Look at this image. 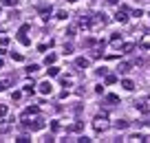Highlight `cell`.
<instances>
[{
    "label": "cell",
    "instance_id": "obj_1",
    "mask_svg": "<svg viewBox=\"0 0 150 143\" xmlns=\"http://www.w3.org/2000/svg\"><path fill=\"white\" fill-rule=\"evenodd\" d=\"M22 125H24L27 130H31V132H40V130L47 128V119H44V117H38V115H35V119H33V121H24Z\"/></svg>",
    "mask_w": 150,
    "mask_h": 143
},
{
    "label": "cell",
    "instance_id": "obj_2",
    "mask_svg": "<svg viewBox=\"0 0 150 143\" xmlns=\"http://www.w3.org/2000/svg\"><path fill=\"white\" fill-rule=\"evenodd\" d=\"M93 128H95V132H104V130L108 128V117L106 115H97L93 119Z\"/></svg>",
    "mask_w": 150,
    "mask_h": 143
},
{
    "label": "cell",
    "instance_id": "obj_3",
    "mask_svg": "<svg viewBox=\"0 0 150 143\" xmlns=\"http://www.w3.org/2000/svg\"><path fill=\"white\" fill-rule=\"evenodd\" d=\"M38 92H40V95H51V92H53V84L49 82V79L40 82V84H38Z\"/></svg>",
    "mask_w": 150,
    "mask_h": 143
},
{
    "label": "cell",
    "instance_id": "obj_4",
    "mask_svg": "<svg viewBox=\"0 0 150 143\" xmlns=\"http://www.w3.org/2000/svg\"><path fill=\"white\" fill-rule=\"evenodd\" d=\"M104 24H106V18H104V13H95V15H91V29L104 27Z\"/></svg>",
    "mask_w": 150,
    "mask_h": 143
},
{
    "label": "cell",
    "instance_id": "obj_5",
    "mask_svg": "<svg viewBox=\"0 0 150 143\" xmlns=\"http://www.w3.org/2000/svg\"><path fill=\"white\" fill-rule=\"evenodd\" d=\"M115 20H117V22H128V7H119L117 9V13H115Z\"/></svg>",
    "mask_w": 150,
    "mask_h": 143
},
{
    "label": "cell",
    "instance_id": "obj_6",
    "mask_svg": "<svg viewBox=\"0 0 150 143\" xmlns=\"http://www.w3.org/2000/svg\"><path fill=\"white\" fill-rule=\"evenodd\" d=\"M38 112H40V108H38V106H29V108H24V110H22V117H24V119H27V117H35Z\"/></svg>",
    "mask_w": 150,
    "mask_h": 143
},
{
    "label": "cell",
    "instance_id": "obj_7",
    "mask_svg": "<svg viewBox=\"0 0 150 143\" xmlns=\"http://www.w3.org/2000/svg\"><path fill=\"white\" fill-rule=\"evenodd\" d=\"M38 11L42 13V20H44V22H47V20L51 18V11H53V9H51V5H49V7H47V5H42V7H40V9H38Z\"/></svg>",
    "mask_w": 150,
    "mask_h": 143
},
{
    "label": "cell",
    "instance_id": "obj_8",
    "mask_svg": "<svg viewBox=\"0 0 150 143\" xmlns=\"http://www.w3.org/2000/svg\"><path fill=\"white\" fill-rule=\"evenodd\" d=\"M130 68H132V64H130V62H119V66H117V73H119V75H126Z\"/></svg>",
    "mask_w": 150,
    "mask_h": 143
},
{
    "label": "cell",
    "instance_id": "obj_9",
    "mask_svg": "<svg viewBox=\"0 0 150 143\" xmlns=\"http://www.w3.org/2000/svg\"><path fill=\"white\" fill-rule=\"evenodd\" d=\"M84 130V123L82 121H75V123H71L69 128H66V132H82Z\"/></svg>",
    "mask_w": 150,
    "mask_h": 143
},
{
    "label": "cell",
    "instance_id": "obj_10",
    "mask_svg": "<svg viewBox=\"0 0 150 143\" xmlns=\"http://www.w3.org/2000/svg\"><path fill=\"white\" fill-rule=\"evenodd\" d=\"M80 29H84V31H91V15H84V18H80Z\"/></svg>",
    "mask_w": 150,
    "mask_h": 143
},
{
    "label": "cell",
    "instance_id": "obj_11",
    "mask_svg": "<svg viewBox=\"0 0 150 143\" xmlns=\"http://www.w3.org/2000/svg\"><path fill=\"white\" fill-rule=\"evenodd\" d=\"M122 86H124V90H135V82L132 79H122Z\"/></svg>",
    "mask_w": 150,
    "mask_h": 143
},
{
    "label": "cell",
    "instance_id": "obj_12",
    "mask_svg": "<svg viewBox=\"0 0 150 143\" xmlns=\"http://www.w3.org/2000/svg\"><path fill=\"white\" fill-rule=\"evenodd\" d=\"M128 125H130V121H126V119H119V121H115V128H117V130H126Z\"/></svg>",
    "mask_w": 150,
    "mask_h": 143
},
{
    "label": "cell",
    "instance_id": "obj_13",
    "mask_svg": "<svg viewBox=\"0 0 150 143\" xmlns=\"http://www.w3.org/2000/svg\"><path fill=\"white\" fill-rule=\"evenodd\" d=\"M18 42H20V44H24V46L31 44V40L27 37V33H20V31H18Z\"/></svg>",
    "mask_w": 150,
    "mask_h": 143
},
{
    "label": "cell",
    "instance_id": "obj_14",
    "mask_svg": "<svg viewBox=\"0 0 150 143\" xmlns=\"http://www.w3.org/2000/svg\"><path fill=\"white\" fill-rule=\"evenodd\" d=\"M75 66H77V68H86V66H88V60H86V57H77V60H75Z\"/></svg>",
    "mask_w": 150,
    "mask_h": 143
},
{
    "label": "cell",
    "instance_id": "obj_15",
    "mask_svg": "<svg viewBox=\"0 0 150 143\" xmlns=\"http://www.w3.org/2000/svg\"><path fill=\"white\" fill-rule=\"evenodd\" d=\"M55 60H57V55H55V53H49V55L44 57V64H47V66H51V64H55Z\"/></svg>",
    "mask_w": 150,
    "mask_h": 143
},
{
    "label": "cell",
    "instance_id": "obj_16",
    "mask_svg": "<svg viewBox=\"0 0 150 143\" xmlns=\"http://www.w3.org/2000/svg\"><path fill=\"white\" fill-rule=\"evenodd\" d=\"M62 86L71 88V86H73V77H71V75H64V77H62Z\"/></svg>",
    "mask_w": 150,
    "mask_h": 143
},
{
    "label": "cell",
    "instance_id": "obj_17",
    "mask_svg": "<svg viewBox=\"0 0 150 143\" xmlns=\"http://www.w3.org/2000/svg\"><path fill=\"white\" fill-rule=\"evenodd\" d=\"M38 70H40V64H31V66H27V75H35Z\"/></svg>",
    "mask_w": 150,
    "mask_h": 143
},
{
    "label": "cell",
    "instance_id": "obj_18",
    "mask_svg": "<svg viewBox=\"0 0 150 143\" xmlns=\"http://www.w3.org/2000/svg\"><path fill=\"white\" fill-rule=\"evenodd\" d=\"M130 51H135V44H132V42H128V44L122 46V53H130Z\"/></svg>",
    "mask_w": 150,
    "mask_h": 143
},
{
    "label": "cell",
    "instance_id": "obj_19",
    "mask_svg": "<svg viewBox=\"0 0 150 143\" xmlns=\"http://www.w3.org/2000/svg\"><path fill=\"white\" fill-rule=\"evenodd\" d=\"M106 84H108V86H110V84H117V75L108 73V75H106Z\"/></svg>",
    "mask_w": 150,
    "mask_h": 143
},
{
    "label": "cell",
    "instance_id": "obj_20",
    "mask_svg": "<svg viewBox=\"0 0 150 143\" xmlns=\"http://www.w3.org/2000/svg\"><path fill=\"white\" fill-rule=\"evenodd\" d=\"M135 108H137V110H141V112H148V104H146V101H139V104H135Z\"/></svg>",
    "mask_w": 150,
    "mask_h": 143
},
{
    "label": "cell",
    "instance_id": "obj_21",
    "mask_svg": "<svg viewBox=\"0 0 150 143\" xmlns=\"http://www.w3.org/2000/svg\"><path fill=\"white\" fill-rule=\"evenodd\" d=\"M130 141H139V143H144V141H148V139H146L144 134H132V137H130Z\"/></svg>",
    "mask_w": 150,
    "mask_h": 143
},
{
    "label": "cell",
    "instance_id": "obj_22",
    "mask_svg": "<svg viewBox=\"0 0 150 143\" xmlns=\"http://www.w3.org/2000/svg\"><path fill=\"white\" fill-rule=\"evenodd\" d=\"M55 75H60V68L51 64V68H49V77H55Z\"/></svg>",
    "mask_w": 150,
    "mask_h": 143
},
{
    "label": "cell",
    "instance_id": "obj_23",
    "mask_svg": "<svg viewBox=\"0 0 150 143\" xmlns=\"http://www.w3.org/2000/svg\"><path fill=\"white\" fill-rule=\"evenodd\" d=\"M55 18H57V20H66V18H69V13H66L64 9H60V11L55 13Z\"/></svg>",
    "mask_w": 150,
    "mask_h": 143
},
{
    "label": "cell",
    "instance_id": "obj_24",
    "mask_svg": "<svg viewBox=\"0 0 150 143\" xmlns=\"http://www.w3.org/2000/svg\"><path fill=\"white\" fill-rule=\"evenodd\" d=\"M110 42H112V44L122 42V33H112V35H110Z\"/></svg>",
    "mask_w": 150,
    "mask_h": 143
},
{
    "label": "cell",
    "instance_id": "obj_25",
    "mask_svg": "<svg viewBox=\"0 0 150 143\" xmlns=\"http://www.w3.org/2000/svg\"><path fill=\"white\" fill-rule=\"evenodd\" d=\"M5 7H18V0H2Z\"/></svg>",
    "mask_w": 150,
    "mask_h": 143
},
{
    "label": "cell",
    "instance_id": "obj_26",
    "mask_svg": "<svg viewBox=\"0 0 150 143\" xmlns=\"http://www.w3.org/2000/svg\"><path fill=\"white\" fill-rule=\"evenodd\" d=\"M0 46H2V49H7V46H9V37H7V35L0 37Z\"/></svg>",
    "mask_w": 150,
    "mask_h": 143
},
{
    "label": "cell",
    "instance_id": "obj_27",
    "mask_svg": "<svg viewBox=\"0 0 150 143\" xmlns=\"http://www.w3.org/2000/svg\"><path fill=\"white\" fill-rule=\"evenodd\" d=\"M11 60H13V62H22L24 57L20 55V53H13V51H11Z\"/></svg>",
    "mask_w": 150,
    "mask_h": 143
},
{
    "label": "cell",
    "instance_id": "obj_28",
    "mask_svg": "<svg viewBox=\"0 0 150 143\" xmlns=\"http://www.w3.org/2000/svg\"><path fill=\"white\" fill-rule=\"evenodd\" d=\"M33 86H35L33 82H31V84H24V88H22V90H24V92H33Z\"/></svg>",
    "mask_w": 150,
    "mask_h": 143
},
{
    "label": "cell",
    "instance_id": "obj_29",
    "mask_svg": "<svg viewBox=\"0 0 150 143\" xmlns=\"http://www.w3.org/2000/svg\"><path fill=\"white\" fill-rule=\"evenodd\" d=\"M29 141H31V139H29V137H24V134H22V137H18V139H16V143H29Z\"/></svg>",
    "mask_w": 150,
    "mask_h": 143
},
{
    "label": "cell",
    "instance_id": "obj_30",
    "mask_svg": "<svg viewBox=\"0 0 150 143\" xmlns=\"http://www.w3.org/2000/svg\"><path fill=\"white\" fill-rule=\"evenodd\" d=\"M7 112H9V108H7V106H5V104H0V117H5V115H7Z\"/></svg>",
    "mask_w": 150,
    "mask_h": 143
},
{
    "label": "cell",
    "instance_id": "obj_31",
    "mask_svg": "<svg viewBox=\"0 0 150 143\" xmlns=\"http://www.w3.org/2000/svg\"><path fill=\"white\" fill-rule=\"evenodd\" d=\"M20 97H22V92H20V90H16V92H11V99H13V101H18V99Z\"/></svg>",
    "mask_w": 150,
    "mask_h": 143
},
{
    "label": "cell",
    "instance_id": "obj_32",
    "mask_svg": "<svg viewBox=\"0 0 150 143\" xmlns=\"http://www.w3.org/2000/svg\"><path fill=\"white\" fill-rule=\"evenodd\" d=\"M108 101H110V104H117L119 97H117V95H108Z\"/></svg>",
    "mask_w": 150,
    "mask_h": 143
},
{
    "label": "cell",
    "instance_id": "obj_33",
    "mask_svg": "<svg viewBox=\"0 0 150 143\" xmlns=\"http://www.w3.org/2000/svg\"><path fill=\"white\" fill-rule=\"evenodd\" d=\"M71 53H73V46L66 44V46H64V55H71Z\"/></svg>",
    "mask_w": 150,
    "mask_h": 143
},
{
    "label": "cell",
    "instance_id": "obj_34",
    "mask_svg": "<svg viewBox=\"0 0 150 143\" xmlns=\"http://www.w3.org/2000/svg\"><path fill=\"white\" fill-rule=\"evenodd\" d=\"M29 29H31V24H22V27H20V33H29Z\"/></svg>",
    "mask_w": 150,
    "mask_h": 143
},
{
    "label": "cell",
    "instance_id": "obj_35",
    "mask_svg": "<svg viewBox=\"0 0 150 143\" xmlns=\"http://www.w3.org/2000/svg\"><path fill=\"white\" fill-rule=\"evenodd\" d=\"M97 75H99V77H106V75H108V70H106V68H104V66H102V68L97 70Z\"/></svg>",
    "mask_w": 150,
    "mask_h": 143
},
{
    "label": "cell",
    "instance_id": "obj_36",
    "mask_svg": "<svg viewBox=\"0 0 150 143\" xmlns=\"http://www.w3.org/2000/svg\"><path fill=\"white\" fill-rule=\"evenodd\" d=\"M66 35L73 37V35H75V27H69V29H66Z\"/></svg>",
    "mask_w": 150,
    "mask_h": 143
},
{
    "label": "cell",
    "instance_id": "obj_37",
    "mask_svg": "<svg viewBox=\"0 0 150 143\" xmlns=\"http://www.w3.org/2000/svg\"><path fill=\"white\" fill-rule=\"evenodd\" d=\"M66 97H69V88H64V90L60 92V99H66Z\"/></svg>",
    "mask_w": 150,
    "mask_h": 143
},
{
    "label": "cell",
    "instance_id": "obj_38",
    "mask_svg": "<svg viewBox=\"0 0 150 143\" xmlns=\"http://www.w3.org/2000/svg\"><path fill=\"white\" fill-rule=\"evenodd\" d=\"M77 141H80V143H91V139H88V137H84V134H82V137L77 139Z\"/></svg>",
    "mask_w": 150,
    "mask_h": 143
},
{
    "label": "cell",
    "instance_id": "obj_39",
    "mask_svg": "<svg viewBox=\"0 0 150 143\" xmlns=\"http://www.w3.org/2000/svg\"><path fill=\"white\" fill-rule=\"evenodd\" d=\"M7 86H9V82H0V92L7 90Z\"/></svg>",
    "mask_w": 150,
    "mask_h": 143
},
{
    "label": "cell",
    "instance_id": "obj_40",
    "mask_svg": "<svg viewBox=\"0 0 150 143\" xmlns=\"http://www.w3.org/2000/svg\"><path fill=\"white\" fill-rule=\"evenodd\" d=\"M132 15H135V18H139V15H144V11H141V9H135V11H132Z\"/></svg>",
    "mask_w": 150,
    "mask_h": 143
},
{
    "label": "cell",
    "instance_id": "obj_41",
    "mask_svg": "<svg viewBox=\"0 0 150 143\" xmlns=\"http://www.w3.org/2000/svg\"><path fill=\"white\" fill-rule=\"evenodd\" d=\"M108 2H110V5H117V2H119V0H108Z\"/></svg>",
    "mask_w": 150,
    "mask_h": 143
},
{
    "label": "cell",
    "instance_id": "obj_42",
    "mask_svg": "<svg viewBox=\"0 0 150 143\" xmlns=\"http://www.w3.org/2000/svg\"><path fill=\"white\" fill-rule=\"evenodd\" d=\"M0 68H2V60H0Z\"/></svg>",
    "mask_w": 150,
    "mask_h": 143
},
{
    "label": "cell",
    "instance_id": "obj_43",
    "mask_svg": "<svg viewBox=\"0 0 150 143\" xmlns=\"http://www.w3.org/2000/svg\"><path fill=\"white\" fill-rule=\"evenodd\" d=\"M69 2H77V0H69Z\"/></svg>",
    "mask_w": 150,
    "mask_h": 143
},
{
    "label": "cell",
    "instance_id": "obj_44",
    "mask_svg": "<svg viewBox=\"0 0 150 143\" xmlns=\"http://www.w3.org/2000/svg\"><path fill=\"white\" fill-rule=\"evenodd\" d=\"M148 15H150V13H148Z\"/></svg>",
    "mask_w": 150,
    "mask_h": 143
}]
</instances>
